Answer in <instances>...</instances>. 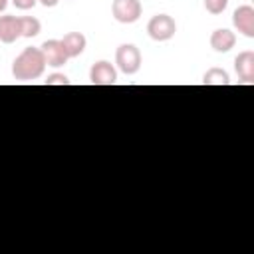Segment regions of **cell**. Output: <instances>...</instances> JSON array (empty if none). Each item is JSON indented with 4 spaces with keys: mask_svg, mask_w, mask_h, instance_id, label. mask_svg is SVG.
I'll list each match as a JSON object with an SVG mask.
<instances>
[{
    "mask_svg": "<svg viewBox=\"0 0 254 254\" xmlns=\"http://www.w3.org/2000/svg\"><path fill=\"white\" fill-rule=\"evenodd\" d=\"M22 38V26L18 16H0V42L12 44Z\"/></svg>",
    "mask_w": 254,
    "mask_h": 254,
    "instance_id": "10",
    "label": "cell"
},
{
    "mask_svg": "<svg viewBox=\"0 0 254 254\" xmlns=\"http://www.w3.org/2000/svg\"><path fill=\"white\" fill-rule=\"evenodd\" d=\"M234 69H236L240 81L252 83V81H254V52H252V50L240 52V54L234 58Z\"/></svg>",
    "mask_w": 254,
    "mask_h": 254,
    "instance_id": "8",
    "label": "cell"
},
{
    "mask_svg": "<svg viewBox=\"0 0 254 254\" xmlns=\"http://www.w3.org/2000/svg\"><path fill=\"white\" fill-rule=\"evenodd\" d=\"M46 71V58L40 48H24L12 62V75L18 81H32Z\"/></svg>",
    "mask_w": 254,
    "mask_h": 254,
    "instance_id": "1",
    "label": "cell"
},
{
    "mask_svg": "<svg viewBox=\"0 0 254 254\" xmlns=\"http://www.w3.org/2000/svg\"><path fill=\"white\" fill-rule=\"evenodd\" d=\"M236 44V34L228 28H218L210 34V48L218 54H226L234 48Z\"/></svg>",
    "mask_w": 254,
    "mask_h": 254,
    "instance_id": "9",
    "label": "cell"
},
{
    "mask_svg": "<svg viewBox=\"0 0 254 254\" xmlns=\"http://www.w3.org/2000/svg\"><path fill=\"white\" fill-rule=\"evenodd\" d=\"M89 81L93 85H113L117 81V69L111 62L99 60L89 69Z\"/></svg>",
    "mask_w": 254,
    "mask_h": 254,
    "instance_id": "5",
    "label": "cell"
},
{
    "mask_svg": "<svg viewBox=\"0 0 254 254\" xmlns=\"http://www.w3.org/2000/svg\"><path fill=\"white\" fill-rule=\"evenodd\" d=\"M115 64L125 75H133L141 67V52L133 44H121L115 52Z\"/></svg>",
    "mask_w": 254,
    "mask_h": 254,
    "instance_id": "3",
    "label": "cell"
},
{
    "mask_svg": "<svg viewBox=\"0 0 254 254\" xmlns=\"http://www.w3.org/2000/svg\"><path fill=\"white\" fill-rule=\"evenodd\" d=\"M232 24L234 28L246 36V38H254V8L250 4H242L232 12Z\"/></svg>",
    "mask_w": 254,
    "mask_h": 254,
    "instance_id": "6",
    "label": "cell"
},
{
    "mask_svg": "<svg viewBox=\"0 0 254 254\" xmlns=\"http://www.w3.org/2000/svg\"><path fill=\"white\" fill-rule=\"evenodd\" d=\"M228 6V0H204V8L208 14H222Z\"/></svg>",
    "mask_w": 254,
    "mask_h": 254,
    "instance_id": "14",
    "label": "cell"
},
{
    "mask_svg": "<svg viewBox=\"0 0 254 254\" xmlns=\"http://www.w3.org/2000/svg\"><path fill=\"white\" fill-rule=\"evenodd\" d=\"M6 6H8V0H0V12L6 10Z\"/></svg>",
    "mask_w": 254,
    "mask_h": 254,
    "instance_id": "18",
    "label": "cell"
},
{
    "mask_svg": "<svg viewBox=\"0 0 254 254\" xmlns=\"http://www.w3.org/2000/svg\"><path fill=\"white\" fill-rule=\"evenodd\" d=\"M111 14L121 24H133V22H137L141 18L143 6H141L139 0H113Z\"/></svg>",
    "mask_w": 254,
    "mask_h": 254,
    "instance_id": "4",
    "label": "cell"
},
{
    "mask_svg": "<svg viewBox=\"0 0 254 254\" xmlns=\"http://www.w3.org/2000/svg\"><path fill=\"white\" fill-rule=\"evenodd\" d=\"M202 83L204 85H228L230 83V75L222 67H210V69L204 71Z\"/></svg>",
    "mask_w": 254,
    "mask_h": 254,
    "instance_id": "12",
    "label": "cell"
},
{
    "mask_svg": "<svg viewBox=\"0 0 254 254\" xmlns=\"http://www.w3.org/2000/svg\"><path fill=\"white\" fill-rule=\"evenodd\" d=\"M44 83L46 85H69V79L65 73H52V75H48V79Z\"/></svg>",
    "mask_w": 254,
    "mask_h": 254,
    "instance_id": "15",
    "label": "cell"
},
{
    "mask_svg": "<svg viewBox=\"0 0 254 254\" xmlns=\"http://www.w3.org/2000/svg\"><path fill=\"white\" fill-rule=\"evenodd\" d=\"M20 26H22V38H36L42 32V24L34 16H22Z\"/></svg>",
    "mask_w": 254,
    "mask_h": 254,
    "instance_id": "13",
    "label": "cell"
},
{
    "mask_svg": "<svg viewBox=\"0 0 254 254\" xmlns=\"http://www.w3.org/2000/svg\"><path fill=\"white\" fill-rule=\"evenodd\" d=\"M40 50H42V54L46 58V65L60 67L69 60L65 50H64V46H62V40H46Z\"/></svg>",
    "mask_w": 254,
    "mask_h": 254,
    "instance_id": "7",
    "label": "cell"
},
{
    "mask_svg": "<svg viewBox=\"0 0 254 254\" xmlns=\"http://www.w3.org/2000/svg\"><path fill=\"white\" fill-rule=\"evenodd\" d=\"M62 46H64L67 58H77L83 54V50L87 46V38L81 32H67L62 38Z\"/></svg>",
    "mask_w": 254,
    "mask_h": 254,
    "instance_id": "11",
    "label": "cell"
},
{
    "mask_svg": "<svg viewBox=\"0 0 254 254\" xmlns=\"http://www.w3.org/2000/svg\"><path fill=\"white\" fill-rule=\"evenodd\" d=\"M177 32V22L169 14H155L147 22V34L155 42H167L175 36Z\"/></svg>",
    "mask_w": 254,
    "mask_h": 254,
    "instance_id": "2",
    "label": "cell"
},
{
    "mask_svg": "<svg viewBox=\"0 0 254 254\" xmlns=\"http://www.w3.org/2000/svg\"><path fill=\"white\" fill-rule=\"evenodd\" d=\"M12 4L18 8V10H30L38 4V0H12Z\"/></svg>",
    "mask_w": 254,
    "mask_h": 254,
    "instance_id": "16",
    "label": "cell"
},
{
    "mask_svg": "<svg viewBox=\"0 0 254 254\" xmlns=\"http://www.w3.org/2000/svg\"><path fill=\"white\" fill-rule=\"evenodd\" d=\"M42 6H46V8H54V6H58V2L60 0H38Z\"/></svg>",
    "mask_w": 254,
    "mask_h": 254,
    "instance_id": "17",
    "label": "cell"
}]
</instances>
